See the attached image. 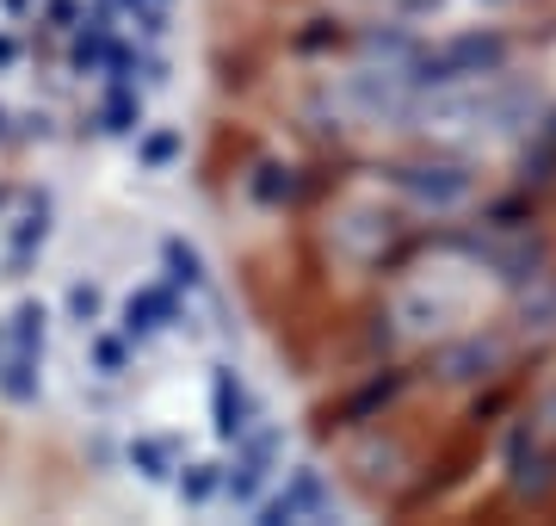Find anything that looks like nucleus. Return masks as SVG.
Wrapping results in <instances>:
<instances>
[{
    "mask_svg": "<svg viewBox=\"0 0 556 526\" xmlns=\"http://www.w3.org/2000/svg\"><path fill=\"white\" fill-rule=\"evenodd\" d=\"M507 323H514V335H519L526 347H538V353H556V266L544 273V279L507 291Z\"/></svg>",
    "mask_w": 556,
    "mask_h": 526,
    "instance_id": "obj_8",
    "label": "nucleus"
},
{
    "mask_svg": "<svg viewBox=\"0 0 556 526\" xmlns=\"http://www.w3.org/2000/svg\"><path fill=\"white\" fill-rule=\"evenodd\" d=\"M415 390H420V360H408V353L378 360L371 372H358L353 385L334 390V397L316 409V440H353V434H365V427L390 422Z\"/></svg>",
    "mask_w": 556,
    "mask_h": 526,
    "instance_id": "obj_3",
    "label": "nucleus"
},
{
    "mask_svg": "<svg viewBox=\"0 0 556 526\" xmlns=\"http://www.w3.org/2000/svg\"><path fill=\"white\" fill-rule=\"evenodd\" d=\"M254 199H266V204H303V174L291 162H266L254 174Z\"/></svg>",
    "mask_w": 556,
    "mask_h": 526,
    "instance_id": "obj_16",
    "label": "nucleus"
},
{
    "mask_svg": "<svg viewBox=\"0 0 556 526\" xmlns=\"http://www.w3.org/2000/svg\"><path fill=\"white\" fill-rule=\"evenodd\" d=\"M334 514H340V489H334V477H328L316 459L291 465L254 508L260 526H303V521H334Z\"/></svg>",
    "mask_w": 556,
    "mask_h": 526,
    "instance_id": "obj_6",
    "label": "nucleus"
},
{
    "mask_svg": "<svg viewBox=\"0 0 556 526\" xmlns=\"http://www.w3.org/2000/svg\"><path fill=\"white\" fill-rule=\"evenodd\" d=\"M457 7H482V13H507L514 0H457Z\"/></svg>",
    "mask_w": 556,
    "mask_h": 526,
    "instance_id": "obj_24",
    "label": "nucleus"
},
{
    "mask_svg": "<svg viewBox=\"0 0 556 526\" xmlns=\"http://www.w3.org/2000/svg\"><path fill=\"white\" fill-rule=\"evenodd\" d=\"M371 174L390 192V204H402L415 223L477 217L482 199H489V167H482V155L445 149V142H402Z\"/></svg>",
    "mask_w": 556,
    "mask_h": 526,
    "instance_id": "obj_1",
    "label": "nucleus"
},
{
    "mask_svg": "<svg viewBox=\"0 0 556 526\" xmlns=\"http://www.w3.org/2000/svg\"><path fill=\"white\" fill-rule=\"evenodd\" d=\"M124 365H130V335H105V328H93V372L100 378H124Z\"/></svg>",
    "mask_w": 556,
    "mask_h": 526,
    "instance_id": "obj_17",
    "label": "nucleus"
},
{
    "mask_svg": "<svg viewBox=\"0 0 556 526\" xmlns=\"http://www.w3.org/2000/svg\"><path fill=\"white\" fill-rule=\"evenodd\" d=\"M13 62H20V43H13L7 32H0V68H13Z\"/></svg>",
    "mask_w": 556,
    "mask_h": 526,
    "instance_id": "obj_23",
    "label": "nucleus"
},
{
    "mask_svg": "<svg viewBox=\"0 0 556 526\" xmlns=\"http://www.w3.org/2000/svg\"><path fill=\"white\" fill-rule=\"evenodd\" d=\"M186 323V310H179V285H142V291H130L118 310V328L130 335V341H149V335H161V328Z\"/></svg>",
    "mask_w": 556,
    "mask_h": 526,
    "instance_id": "obj_11",
    "label": "nucleus"
},
{
    "mask_svg": "<svg viewBox=\"0 0 556 526\" xmlns=\"http://www.w3.org/2000/svg\"><path fill=\"white\" fill-rule=\"evenodd\" d=\"M161 7H167V0H161Z\"/></svg>",
    "mask_w": 556,
    "mask_h": 526,
    "instance_id": "obj_27",
    "label": "nucleus"
},
{
    "mask_svg": "<svg viewBox=\"0 0 556 526\" xmlns=\"http://www.w3.org/2000/svg\"><path fill=\"white\" fill-rule=\"evenodd\" d=\"M43 323H50L43 304H20V310H13V353H38V360H43Z\"/></svg>",
    "mask_w": 556,
    "mask_h": 526,
    "instance_id": "obj_19",
    "label": "nucleus"
},
{
    "mask_svg": "<svg viewBox=\"0 0 556 526\" xmlns=\"http://www.w3.org/2000/svg\"><path fill=\"white\" fill-rule=\"evenodd\" d=\"M514 186H526V192H538V199L556 192V100H551V112L538 118L532 137L514 149Z\"/></svg>",
    "mask_w": 556,
    "mask_h": 526,
    "instance_id": "obj_10",
    "label": "nucleus"
},
{
    "mask_svg": "<svg viewBox=\"0 0 556 526\" xmlns=\"http://www.w3.org/2000/svg\"><path fill=\"white\" fill-rule=\"evenodd\" d=\"M371 7H383V0H371Z\"/></svg>",
    "mask_w": 556,
    "mask_h": 526,
    "instance_id": "obj_26",
    "label": "nucleus"
},
{
    "mask_svg": "<svg viewBox=\"0 0 556 526\" xmlns=\"http://www.w3.org/2000/svg\"><path fill=\"white\" fill-rule=\"evenodd\" d=\"M211 427H217L223 446H236L241 434L260 427V397L236 365H217V372H211Z\"/></svg>",
    "mask_w": 556,
    "mask_h": 526,
    "instance_id": "obj_9",
    "label": "nucleus"
},
{
    "mask_svg": "<svg viewBox=\"0 0 556 526\" xmlns=\"http://www.w3.org/2000/svg\"><path fill=\"white\" fill-rule=\"evenodd\" d=\"M519 32L507 25H457V32H439L427 38L415 62V87H457V82H489V75H507L519 68Z\"/></svg>",
    "mask_w": 556,
    "mask_h": 526,
    "instance_id": "obj_4",
    "label": "nucleus"
},
{
    "mask_svg": "<svg viewBox=\"0 0 556 526\" xmlns=\"http://www.w3.org/2000/svg\"><path fill=\"white\" fill-rule=\"evenodd\" d=\"M161 266H167V285H179V291H199L204 285V254L186 236H167L161 242Z\"/></svg>",
    "mask_w": 556,
    "mask_h": 526,
    "instance_id": "obj_15",
    "label": "nucleus"
},
{
    "mask_svg": "<svg viewBox=\"0 0 556 526\" xmlns=\"http://www.w3.org/2000/svg\"><path fill=\"white\" fill-rule=\"evenodd\" d=\"M130 465H137V477H149V484H174V477H179L174 440H155V434L130 440Z\"/></svg>",
    "mask_w": 556,
    "mask_h": 526,
    "instance_id": "obj_14",
    "label": "nucleus"
},
{
    "mask_svg": "<svg viewBox=\"0 0 556 526\" xmlns=\"http://www.w3.org/2000/svg\"><path fill=\"white\" fill-rule=\"evenodd\" d=\"M31 7H38V0H0V13H7V20H25Z\"/></svg>",
    "mask_w": 556,
    "mask_h": 526,
    "instance_id": "obj_22",
    "label": "nucleus"
},
{
    "mask_svg": "<svg viewBox=\"0 0 556 526\" xmlns=\"http://www.w3.org/2000/svg\"><path fill=\"white\" fill-rule=\"evenodd\" d=\"M285 477V434L273 422H260L254 434H241L236 440V459H229V508H260V496Z\"/></svg>",
    "mask_w": 556,
    "mask_h": 526,
    "instance_id": "obj_7",
    "label": "nucleus"
},
{
    "mask_svg": "<svg viewBox=\"0 0 556 526\" xmlns=\"http://www.w3.org/2000/svg\"><path fill=\"white\" fill-rule=\"evenodd\" d=\"M532 353L538 347L519 341L514 323H470V328H457V335H445V341L427 347L420 385L464 397V390H477V385H489V378H501V372H514V365L532 360Z\"/></svg>",
    "mask_w": 556,
    "mask_h": 526,
    "instance_id": "obj_2",
    "label": "nucleus"
},
{
    "mask_svg": "<svg viewBox=\"0 0 556 526\" xmlns=\"http://www.w3.org/2000/svg\"><path fill=\"white\" fill-rule=\"evenodd\" d=\"M223 484H229V471L223 465H211V459H192V465H179V477H174V496L186 508H211L223 496Z\"/></svg>",
    "mask_w": 556,
    "mask_h": 526,
    "instance_id": "obj_13",
    "label": "nucleus"
},
{
    "mask_svg": "<svg viewBox=\"0 0 556 526\" xmlns=\"http://www.w3.org/2000/svg\"><path fill=\"white\" fill-rule=\"evenodd\" d=\"M62 310H68V323H75V328H100L105 323V291H100V285H68Z\"/></svg>",
    "mask_w": 556,
    "mask_h": 526,
    "instance_id": "obj_18",
    "label": "nucleus"
},
{
    "mask_svg": "<svg viewBox=\"0 0 556 526\" xmlns=\"http://www.w3.org/2000/svg\"><path fill=\"white\" fill-rule=\"evenodd\" d=\"M495 471L514 508H532V514L556 508V434L538 422L532 409H519L514 422L495 434Z\"/></svg>",
    "mask_w": 556,
    "mask_h": 526,
    "instance_id": "obj_5",
    "label": "nucleus"
},
{
    "mask_svg": "<svg viewBox=\"0 0 556 526\" xmlns=\"http://www.w3.org/2000/svg\"><path fill=\"white\" fill-rule=\"evenodd\" d=\"M100 124L112 130V137H142V124H149V112H142V87L137 82H112L105 87Z\"/></svg>",
    "mask_w": 556,
    "mask_h": 526,
    "instance_id": "obj_12",
    "label": "nucleus"
},
{
    "mask_svg": "<svg viewBox=\"0 0 556 526\" xmlns=\"http://www.w3.org/2000/svg\"><path fill=\"white\" fill-rule=\"evenodd\" d=\"M80 20H87V13H80V0H50V25H56V32H75Z\"/></svg>",
    "mask_w": 556,
    "mask_h": 526,
    "instance_id": "obj_21",
    "label": "nucleus"
},
{
    "mask_svg": "<svg viewBox=\"0 0 556 526\" xmlns=\"http://www.w3.org/2000/svg\"><path fill=\"white\" fill-rule=\"evenodd\" d=\"M0 137H7V105H0Z\"/></svg>",
    "mask_w": 556,
    "mask_h": 526,
    "instance_id": "obj_25",
    "label": "nucleus"
},
{
    "mask_svg": "<svg viewBox=\"0 0 556 526\" xmlns=\"http://www.w3.org/2000/svg\"><path fill=\"white\" fill-rule=\"evenodd\" d=\"M137 155H142V167H174V155H179V130H149V137H137Z\"/></svg>",
    "mask_w": 556,
    "mask_h": 526,
    "instance_id": "obj_20",
    "label": "nucleus"
}]
</instances>
